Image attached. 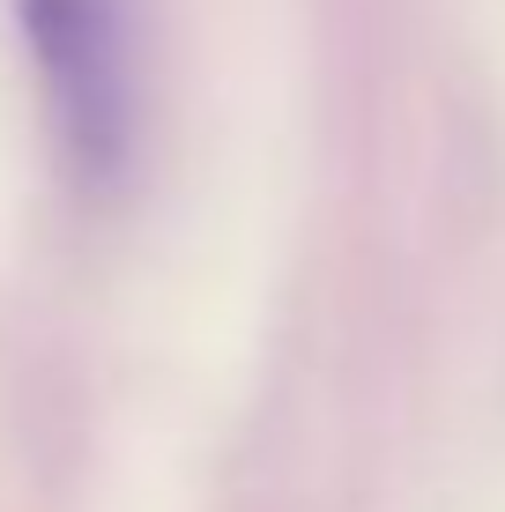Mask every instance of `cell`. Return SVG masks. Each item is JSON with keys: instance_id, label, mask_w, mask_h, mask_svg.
<instances>
[{"instance_id": "obj_1", "label": "cell", "mask_w": 505, "mask_h": 512, "mask_svg": "<svg viewBox=\"0 0 505 512\" xmlns=\"http://www.w3.org/2000/svg\"><path fill=\"white\" fill-rule=\"evenodd\" d=\"M30 90L67 179L119 193L142 164V23L134 0H8Z\"/></svg>"}]
</instances>
